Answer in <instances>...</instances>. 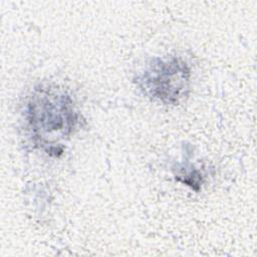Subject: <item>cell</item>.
<instances>
[{
	"instance_id": "3",
	"label": "cell",
	"mask_w": 257,
	"mask_h": 257,
	"mask_svg": "<svg viewBox=\"0 0 257 257\" xmlns=\"http://www.w3.org/2000/svg\"><path fill=\"white\" fill-rule=\"evenodd\" d=\"M176 179H178L180 182H183L187 186H190L196 191L199 190L203 182L202 174L192 167L190 169H187L186 167L179 169V172L176 174Z\"/></svg>"
},
{
	"instance_id": "1",
	"label": "cell",
	"mask_w": 257,
	"mask_h": 257,
	"mask_svg": "<svg viewBox=\"0 0 257 257\" xmlns=\"http://www.w3.org/2000/svg\"><path fill=\"white\" fill-rule=\"evenodd\" d=\"M25 119L34 144L56 156L62 152L60 142L67 140L76 130L79 113L66 91L39 86L29 96Z\"/></svg>"
},
{
	"instance_id": "2",
	"label": "cell",
	"mask_w": 257,
	"mask_h": 257,
	"mask_svg": "<svg viewBox=\"0 0 257 257\" xmlns=\"http://www.w3.org/2000/svg\"><path fill=\"white\" fill-rule=\"evenodd\" d=\"M191 68L177 56L156 57L146 66L137 83L144 94L164 104H178L188 96Z\"/></svg>"
}]
</instances>
